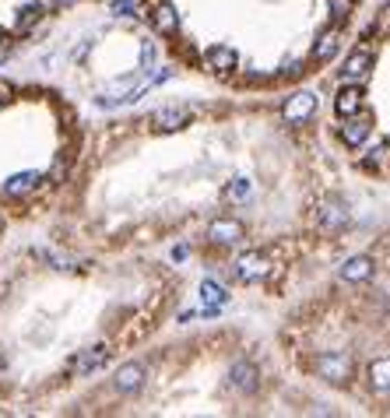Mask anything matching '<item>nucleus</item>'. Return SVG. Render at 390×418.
Returning a JSON list of instances; mask_svg holds the SVG:
<instances>
[{
    "label": "nucleus",
    "instance_id": "1",
    "mask_svg": "<svg viewBox=\"0 0 390 418\" xmlns=\"http://www.w3.org/2000/svg\"><path fill=\"white\" fill-rule=\"evenodd\" d=\"M317 373L327 380V383H348L352 380V358L345 351H323L317 358Z\"/></svg>",
    "mask_w": 390,
    "mask_h": 418
},
{
    "label": "nucleus",
    "instance_id": "2",
    "mask_svg": "<svg viewBox=\"0 0 390 418\" xmlns=\"http://www.w3.org/2000/svg\"><path fill=\"white\" fill-rule=\"evenodd\" d=\"M187 119H190L187 106H162V109H155L152 116H148V127H152L155 134H172L179 127H187Z\"/></svg>",
    "mask_w": 390,
    "mask_h": 418
},
{
    "label": "nucleus",
    "instance_id": "3",
    "mask_svg": "<svg viewBox=\"0 0 390 418\" xmlns=\"http://www.w3.org/2000/svg\"><path fill=\"white\" fill-rule=\"evenodd\" d=\"M317 109H320V99L313 92H295V95H288L282 113H285L288 124H306L310 116H317Z\"/></svg>",
    "mask_w": 390,
    "mask_h": 418
},
{
    "label": "nucleus",
    "instance_id": "4",
    "mask_svg": "<svg viewBox=\"0 0 390 418\" xmlns=\"http://www.w3.org/2000/svg\"><path fill=\"white\" fill-rule=\"evenodd\" d=\"M109 362V348L106 345H95V348H88V351H81L74 362H71V373L74 376H92V373H99L102 366Z\"/></svg>",
    "mask_w": 390,
    "mask_h": 418
},
{
    "label": "nucleus",
    "instance_id": "5",
    "mask_svg": "<svg viewBox=\"0 0 390 418\" xmlns=\"http://www.w3.org/2000/svg\"><path fill=\"white\" fill-rule=\"evenodd\" d=\"M264 275H267V257L260 250H246L236 260V278L239 281H260Z\"/></svg>",
    "mask_w": 390,
    "mask_h": 418
},
{
    "label": "nucleus",
    "instance_id": "6",
    "mask_svg": "<svg viewBox=\"0 0 390 418\" xmlns=\"http://www.w3.org/2000/svg\"><path fill=\"white\" fill-rule=\"evenodd\" d=\"M317 222L323 232H338L341 225H348V204L345 200H323L320 211H317Z\"/></svg>",
    "mask_w": 390,
    "mask_h": 418
},
{
    "label": "nucleus",
    "instance_id": "7",
    "mask_svg": "<svg viewBox=\"0 0 390 418\" xmlns=\"http://www.w3.org/2000/svg\"><path fill=\"white\" fill-rule=\"evenodd\" d=\"M207 239L218 243V246H232V243L243 239V225H239L236 218H215L211 225H207Z\"/></svg>",
    "mask_w": 390,
    "mask_h": 418
},
{
    "label": "nucleus",
    "instance_id": "8",
    "mask_svg": "<svg viewBox=\"0 0 390 418\" xmlns=\"http://www.w3.org/2000/svg\"><path fill=\"white\" fill-rule=\"evenodd\" d=\"M369 134H373V116H366V113H363V116L352 113V116L345 119V127H341V141L352 144V148H358Z\"/></svg>",
    "mask_w": 390,
    "mask_h": 418
},
{
    "label": "nucleus",
    "instance_id": "9",
    "mask_svg": "<svg viewBox=\"0 0 390 418\" xmlns=\"http://www.w3.org/2000/svg\"><path fill=\"white\" fill-rule=\"evenodd\" d=\"M113 386L119 394H134L144 386V366L141 362H127V366H119L116 376H113Z\"/></svg>",
    "mask_w": 390,
    "mask_h": 418
},
{
    "label": "nucleus",
    "instance_id": "10",
    "mask_svg": "<svg viewBox=\"0 0 390 418\" xmlns=\"http://www.w3.org/2000/svg\"><path fill=\"white\" fill-rule=\"evenodd\" d=\"M369 71H373V53H369V49H355V53L345 60L341 78H345V81H363Z\"/></svg>",
    "mask_w": 390,
    "mask_h": 418
},
{
    "label": "nucleus",
    "instance_id": "11",
    "mask_svg": "<svg viewBox=\"0 0 390 418\" xmlns=\"http://www.w3.org/2000/svg\"><path fill=\"white\" fill-rule=\"evenodd\" d=\"M204 60H207V67L218 71V74H229V71H236V64H239V56H236L232 46H211V49L204 53Z\"/></svg>",
    "mask_w": 390,
    "mask_h": 418
},
{
    "label": "nucleus",
    "instance_id": "12",
    "mask_svg": "<svg viewBox=\"0 0 390 418\" xmlns=\"http://www.w3.org/2000/svg\"><path fill=\"white\" fill-rule=\"evenodd\" d=\"M152 25H155V32H162V36H172L179 28V14H176V8L169 4V0H159V4H155Z\"/></svg>",
    "mask_w": 390,
    "mask_h": 418
},
{
    "label": "nucleus",
    "instance_id": "13",
    "mask_svg": "<svg viewBox=\"0 0 390 418\" xmlns=\"http://www.w3.org/2000/svg\"><path fill=\"white\" fill-rule=\"evenodd\" d=\"M39 183H43V176L32 172V169H28V172H14L8 183H4V194L8 197H25V194H32Z\"/></svg>",
    "mask_w": 390,
    "mask_h": 418
},
{
    "label": "nucleus",
    "instance_id": "14",
    "mask_svg": "<svg viewBox=\"0 0 390 418\" xmlns=\"http://www.w3.org/2000/svg\"><path fill=\"white\" fill-rule=\"evenodd\" d=\"M338 49H341V28L334 25V28H327V32L317 39V46H313V60H317V64H327V60H331Z\"/></svg>",
    "mask_w": 390,
    "mask_h": 418
},
{
    "label": "nucleus",
    "instance_id": "15",
    "mask_svg": "<svg viewBox=\"0 0 390 418\" xmlns=\"http://www.w3.org/2000/svg\"><path fill=\"white\" fill-rule=\"evenodd\" d=\"M338 275H341V281H355V285L358 281H369L373 278V260L369 257H352V260L341 264Z\"/></svg>",
    "mask_w": 390,
    "mask_h": 418
},
{
    "label": "nucleus",
    "instance_id": "16",
    "mask_svg": "<svg viewBox=\"0 0 390 418\" xmlns=\"http://www.w3.org/2000/svg\"><path fill=\"white\" fill-rule=\"evenodd\" d=\"M229 380H232L236 391L253 394V391H257V383H260V373H257L250 362H236V366H232V373H229Z\"/></svg>",
    "mask_w": 390,
    "mask_h": 418
},
{
    "label": "nucleus",
    "instance_id": "17",
    "mask_svg": "<svg viewBox=\"0 0 390 418\" xmlns=\"http://www.w3.org/2000/svg\"><path fill=\"white\" fill-rule=\"evenodd\" d=\"M358 106H363V88H358L355 81L341 84V92H338V102H334L338 116H352V113H358Z\"/></svg>",
    "mask_w": 390,
    "mask_h": 418
},
{
    "label": "nucleus",
    "instance_id": "18",
    "mask_svg": "<svg viewBox=\"0 0 390 418\" xmlns=\"http://www.w3.org/2000/svg\"><path fill=\"white\" fill-rule=\"evenodd\" d=\"M369 386L376 394H387L390 391V355L387 358H376V362L369 366Z\"/></svg>",
    "mask_w": 390,
    "mask_h": 418
},
{
    "label": "nucleus",
    "instance_id": "19",
    "mask_svg": "<svg viewBox=\"0 0 390 418\" xmlns=\"http://www.w3.org/2000/svg\"><path fill=\"white\" fill-rule=\"evenodd\" d=\"M200 295H204L207 306H225L229 303V292L218 281H200Z\"/></svg>",
    "mask_w": 390,
    "mask_h": 418
},
{
    "label": "nucleus",
    "instance_id": "20",
    "mask_svg": "<svg viewBox=\"0 0 390 418\" xmlns=\"http://www.w3.org/2000/svg\"><path fill=\"white\" fill-rule=\"evenodd\" d=\"M36 21H39V4H28V8H21V11H18L14 28H18V32H28V28H32Z\"/></svg>",
    "mask_w": 390,
    "mask_h": 418
},
{
    "label": "nucleus",
    "instance_id": "21",
    "mask_svg": "<svg viewBox=\"0 0 390 418\" xmlns=\"http://www.w3.org/2000/svg\"><path fill=\"white\" fill-rule=\"evenodd\" d=\"M225 197H229V200H246V197H250V179H236V183H229Z\"/></svg>",
    "mask_w": 390,
    "mask_h": 418
},
{
    "label": "nucleus",
    "instance_id": "22",
    "mask_svg": "<svg viewBox=\"0 0 390 418\" xmlns=\"http://www.w3.org/2000/svg\"><path fill=\"white\" fill-rule=\"evenodd\" d=\"M387 155H390V137H383L376 148H369V165L380 162V159H387Z\"/></svg>",
    "mask_w": 390,
    "mask_h": 418
},
{
    "label": "nucleus",
    "instance_id": "23",
    "mask_svg": "<svg viewBox=\"0 0 390 418\" xmlns=\"http://www.w3.org/2000/svg\"><path fill=\"white\" fill-rule=\"evenodd\" d=\"M134 8H137L134 0H113V11L116 14H134Z\"/></svg>",
    "mask_w": 390,
    "mask_h": 418
},
{
    "label": "nucleus",
    "instance_id": "24",
    "mask_svg": "<svg viewBox=\"0 0 390 418\" xmlns=\"http://www.w3.org/2000/svg\"><path fill=\"white\" fill-rule=\"evenodd\" d=\"M8 99H11V88L0 84V106H8Z\"/></svg>",
    "mask_w": 390,
    "mask_h": 418
},
{
    "label": "nucleus",
    "instance_id": "25",
    "mask_svg": "<svg viewBox=\"0 0 390 418\" xmlns=\"http://www.w3.org/2000/svg\"><path fill=\"white\" fill-rule=\"evenodd\" d=\"M74 0H53V8H71Z\"/></svg>",
    "mask_w": 390,
    "mask_h": 418
},
{
    "label": "nucleus",
    "instance_id": "26",
    "mask_svg": "<svg viewBox=\"0 0 390 418\" xmlns=\"http://www.w3.org/2000/svg\"><path fill=\"white\" fill-rule=\"evenodd\" d=\"M0 229H4V218H0Z\"/></svg>",
    "mask_w": 390,
    "mask_h": 418
},
{
    "label": "nucleus",
    "instance_id": "27",
    "mask_svg": "<svg viewBox=\"0 0 390 418\" xmlns=\"http://www.w3.org/2000/svg\"><path fill=\"white\" fill-rule=\"evenodd\" d=\"M0 43H4V32H0Z\"/></svg>",
    "mask_w": 390,
    "mask_h": 418
},
{
    "label": "nucleus",
    "instance_id": "28",
    "mask_svg": "<svg viewBox=\"0 0 390 418\" xmlns=\"http://www.w3.org/2000/svg\"><path fill=\"white\" fill-rule=\"evenodd\" d=\"M387 11H390V8H387Z\"/></svg>",
    "mask_w": 390,
    "mask_h": 418
}]
</instances>
